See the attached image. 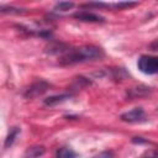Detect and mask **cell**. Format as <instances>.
I'll return each mask as SVG.
<instances>
[{"instance_id":"obj_9","label":"cell","mask_w":158,"mask_h":158,"mask_svg":"<svg viewBox=\"0 0 158 158\" xmlns=\"http://www.w3.org/2000/svg\"><path fill=\"white\" fill-rule=\"evenodd\" d=\"M20 132H21V130H20L19 127H12V128L10 130V132H9L7 137L5 138L4 148H9V147H11V146H12V143L15 142L16 137H17V136L20 135Z\"/></svg>"},{"instance_id":"obj_3","label":"cell","mask_w":158,"mask_h":158,"mask_svg":"<svg viewBox=\"0 0 158 158\" xmlns=\"http://www.w3.org/2000/svg\"><path fill=\"white\" fill-rule=\"evenodd\" d=\"M48 89H49V83L48 81H46V80H37L33 84H31L23 91V96L26 99H35V98H38V96L43 95Z\"/></svg>"},{"instance_id":"obj_6","label":"cell","mask_w":158,"mask_h":158,"mask_svg":"<svg viewBox=\"0 0 158 158\" xmlns=\"http://www.w3.org/2000/svg\"><path fill=\"white\" fill-rule=\"evenodd\" d=\"M72 98V94H60V95H52L49 98H46L43 100V104L47 106H56L59 105L64 101H67L68 99Z\"/></svg>"},{"instance_id":"obj_1","label":"cell","mask_w":158,"mask_h":158,"mask_svg":"<svg viewBox=\"0 0 158 158\" xmlns=\"http://www.w3.org/2000/svg\"><path fill=\"white\" fill-rule=\"evenodd\" d=\"M104 56H105V52L102 48L98 46H93V44H86V46H81L79 48L69 51L67 54H64L59 59V64L70 65V64H77V63H84V62L101 59Z\"/></svg>"},{"instance_id":"obj_4","label":"cell","mask_w":158,"mask_h":158,"mask_svg":"<svg viewBox=\"0 0 158 158\" xmlns=\"http://www.w3.org/2000/svg\"><path fill=\"white\" fill-rule=\"evenodd\" d=\"M120 118L123 122H128V123H136V122H143L146 121V114L144 110L142 107H133L130 111L123 112Z\"/></svg>"},{"instance_id":"obj_2","label":"cell","mask_w":158,"mask_h":158,"mask_svg":"<svg viewBox=\"0 0 158 158\" xmlns=\"http://www.w3.org/2000/svg\"><path fill=\"white\" fill-rule=\"evenodd\" d=\"M137 68L139 72L147 75L158 73V57L143 54L137 60Z\"/></svg>"},{"instance_id":"obj_13","label":"cell","mask_w":158,"mask_h":158,"mask_svg":"<svg viewBox=\"0 0 158 158\" xmlns=\"http://www.w3.org/2000/svg\"><path fill=\"white\" fill-rule=\"evenodd\" d=\"M1 12L2 14H23L26 12L25 9H19V7H14V6H5V5H1Z\"/></svg>"},{"instance_id":"obj_15","label":"cell","mask_w":158,"mask_h":158,"mask_svg":"<svg viewBox=\"0 0 158 158\" xmlns=\"http://www.w3.org/2000/svg\"><path fill=\"white\" fill-rule=\"evenodd\" d=\"M132 142H135V143H144V142H147V141H146V139H142V137H133Z\"/></svg>"},{"instance_id":"obj_11","label":"cell","mask_w":158,"mask_h":158,"mask_svg":"<svg viewBox=\"0 0 158 158\" xmlns=\"http://www.w3.org/2000/svg\"><path fill=\"white\" fill-rule=\"evenodd\" d=\"M90 84H91L90 80H88L86 78L79 77V78H75V79H74V81H73V84H72V88L75 89V90H79V89L85 88V86H88V85H90Z\"/></svg>"},{"instance_id":"obj_7","label":"cell","mask_w":158,"mask_h":158,"mask_svg":"<svg viewBox=\"0 0 158 158\" xmlns=\"http://www.w3.org/2000/svg\"><path fill=\"white\" fill-rule=\"evenodd\" d=\"M46 152V148L43 146H32L26 149L23 153V158H40Z\"/></svg>"},{"instance_id":"obj_8","label":"cell","mask_w":158,"mask_h":158,"mask_svg":"<svg viewBox=\"0 0 158 158\" xmlns=\"http://www.w3.org/2000/svg\"><path fill=\"white\" fill-rule=\"evenodd\" d=\"M77 152L69 147H62L56 152V158H77Z\"/></svg>"},{"instance_id":"obj_5","label":"cell","mask_w":158,"mask_h":158,"mask_svg":"<svg viewBox=\"0 0 158 158\" xmlns=\"http://www.w3.org/2000/svg\"><path fill=\"white\" fill-rule=\"evenodd\" d=\"M73 17L79 21H83V22H105L104 16L91 12V11H85V10L77 11L75 14H73Z\"/></svg>"},{"instance_id":"obj_14","label":"cell","mask_w":158,"mask_h":158,"mask_svg":"<svg viewBox=\"0 0 158 158\" xmlns=\"http://www.w3.org/2000/svg\"><path fill=\"white\" fill-rule=\"evenodd\" d=\"M114 157H115L114 151H102V152L95 154L93 158H114Z\"/></svg>"},{"instance_id":"obj_10","label":"cell","mask_w":158,"mask_h":158,"mask_svg":"<svg viewBox=\"0 0 158 158\" xmlns=\"http://www.w3.org/2000/svg\"><path fill=\"white\" fill-rule=\"evenodd\" d=\"M74 2L73 1H59V2H57L56 5H54V11H60V12H65V11H68V10H70V9H73L74 7Z\"/></svg>"},{"instance_id":"obj_12","label":"cell","mask_w":158,"mask_h":158,"mask_svg":"<svg viewBox=\"0 0 158 158\" xmlns=\"http://www.w3.org/2000/svg\"><path fill=\"white\" fill-rule=\"evenodd\" d=\"M138 5V2H135V1H118V2H115V4H111L112 7L115 9H118V10H122V9H128V7H133Z\"/></svg>"}]
</instances>
